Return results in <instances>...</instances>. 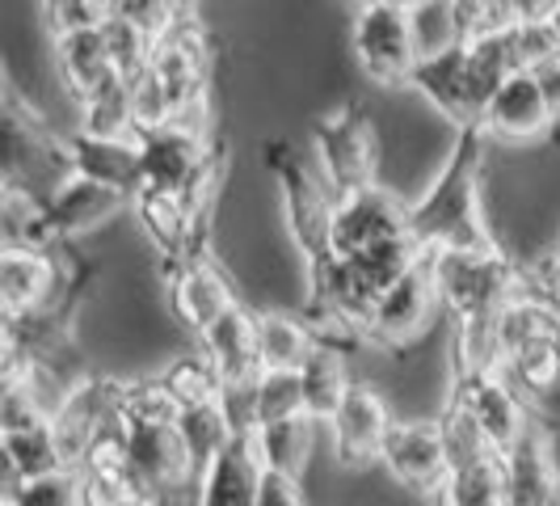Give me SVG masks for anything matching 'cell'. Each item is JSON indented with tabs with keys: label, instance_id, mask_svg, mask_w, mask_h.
<instances>
[{
	"label": "cell",
	"instance_id": "11",
	"mask_svg": "<svg viewBox=\"0 0 560 506\" xmlns=\"http://www.w3.org/2000/svg\"><path fill=\"white\" fill-rule=\"evenodd\" d=\"M118 393H122V380H110V376H84L72 384L68 401L59 405V414L51 418V430H56V444L63 464L77 473L84 464L89 448L97 444V435L114 426L118 418Z\"/></svg>",
	"mask_w": 560,
	"mask_h": 506
},
{
	"label": "cell",
	"instance_id": "42",
	"mask_svg": "<svg viewBox=\"0 0 560 506\" xmlns=\"http://www.w3.org/2000/svg\"><path fill=\"white\" fill-rule=\"evenodd\" d=\"M514 51H518V68L539 77L560 56V34L544 22V13H527L514 22Z\"/></svg>",
	"mask_w": 560,
	"mask_h": 506
},
{
	"label": "cell",
	"instance_id": "45",
	"mask_svg": "<svg viewBox=\"0 0 560 506\" xmlns=\"http://www.w3.org/2000/svg\"><path fill=\"white\" fill-rule=\"evenodd\" d=\"M257 506H304L300 481L287 478V473H270V469H266L261 490H257Z\"/></svg>",
	"mask_w": 560,
	"mask_h": 506
},
{
	"label": "cell",
	"instance_id": "26",
	"mask_svg": "<svg viewBox=\"0 0 560 506\" xmlns=\"http://www.w3.org/2000/svg\"><path fill=\"white\" fill-rule=\"evenodd\" d=\"M0 220H4V250H56V245H63L51 228L47 195L26 186V182L4 177Z\"/></svg>",
	"mask_w": 560,
	"mask_h": 506
},
{
	"label": "cell",
	"instance_id": "15",
	"mask_svg": "<svg viewBox=\"0 0 560 506\" xmlns=\"http://www.w3.org/2000/svg\"><path fill=\"white\" fill-rule=\"evenodd\" d=\"M434 309H443V304H439V291H434V283H430V271L418 266L413 275H405L396 287H388L384 300L371 309V317L363 321V342H375V346H384V350L409 346L413 337L425 334Z\"/></svg>",
	"mask_w": 560,
	"mask_h": 506
},
{
	"label": "cell",
	"instance_id": "43",
	"mask_svg": "<svg viewBox=\"0 0 560 506\" xmlns=\"http://www.w3.org/2000/svg\"><path fill=\"white\" fill-rule=\"evenodd\" d=\"M131 106H136V131H161L173 123V106H168V93L161 89V81L152 72H143L140 81H131Z\"/></svg>",
	"mask_w": 560,
	"mask_h": 506
},
{
	"label": "cell",
	"instance_id": "25",
	"mask_svg": "<svg viewBox=\"0 0 560 506\" xmlns=\"http://www.w3.org/2000/svg\"><path fill=\"white\" fill-rule=\"evenodd\" d=\"M560 337V312L548 304V296H539V291H523V296H514L502 312H498V321H493V342H498V367L505 359H514V355H523L527 346L535 342H552Z\"/></svg>",
	"mask_w": 560,
	"mask_h": 506
},
{
	"label": "cell",
	"instance_id": "29",
	"mask_svg": "<svg viewBox=\"0 0 560 506\" xmlns=\"http://www.w3.org/2000/svg\"><path fill=\"white\" fill-rule=\"evenodd\" d=\"M300 384H304V410H308L312 422H334V414L341 410V401L350 396L354 380L346 371V359L334 346H316L312 359L300 371Z\"/></svg>",
	"mask_w": 560,
	"mask_h": 506
},
{
	"label": "cell",
	"instance_id": "53",
	"mask_svg": "<svg viewBox=\"0 0 560 506\" xmlns=\"http://www.w3.org/2000/svg\"><path fill=\"white\" fill-rule=\"evenodd\" d=\"M182 4H190V0H182Z\"/></svg>",
	"mask_w": 560,
	"mask_h": 506
},
{
	"label": "cell",
	"instance_id": "4",
	"mask_svg": "<svg viewBox=\"0 0 560 506\" xmlns=\"http://www.w3.org/2000/svg\"><path fill=\"white\" fill-rule=\"evenodd\" d=\"M312 148H316V165L325 186L341 195H359L366 186H375V169H380V136L371 114L350 102L346 111L329 114L316 123L312 131Z\"/></svg>",
	"mask_w": 560,
	"mask_h": 506
},
{
	"label": "cell",
	"instance_id": "52",
	"mask_svg": "<svg viewBox=\"0 0 560 506\" xmlns=\"http://www.w3.org/2000/svg\"><path fill=\"white\" fill-rule=\"evenodd\" d=\"M136 506H152V503H136Z\"/></svg>",
	"mask_w": 560,
	"mask_h": 506
},
{
	"label": "cell",
	"instance_id": "19",
	"mask_svg": "<svg viewBox=\"0 0 560 506\" xmlns=\"http://www.w3.org/2000/svg\"><path fill=\"white\" fill-rule=\"evenodd\" d=\"M560 485L557 456H552V439L548 430H532L502 456V498L505 506H548Z\"/></svg>",
	"mask_w": 560,
	"mask_h": 506
},
{
	"label": "cell",
	"instance_id": "48",
	"mask_svg": "<svg viewBox=\"0 0 560 506\" xmlns=\"http://www.w3.org/2000/svg\"><path fill=\"white\" fill-rule=\"evenodd\" d=\"M539 13H544V22L560 34V0H539Z\"/></svg>",
	"mask_w": 560,
	"mask_h": 506
},
{
	"label": "cell",
	"instance_id": "34",
	"mask_svg": "<svg viewBox=\"0 0 560 506\" xmlns=\"http://www.w3.org/2000/svg\"><path fill=\"white\" fill-rule=\"evenodd\" d=\"M502 376L518 389V396L527 401H548L560 389V337L552 342H535L523 355L505 359Z\"/></svg>",
	"mask_w": 560,
	"mask_h": 506
},
{
	"label": "cell",
	"instance_id": "18",
	"mask_svg": "<svg viewBox=\"0 0 560 506\" xmlns=\"http://www.w3.org/2000/svg\"><path fill=\"white\" fill-rule=\"evenodd\" d=\"M140 232L156 245V253H165L168 266H182V262H195L207 257L202 253V220L195 216V207L186 203L182 191H143L131 203Z\"/></svg>",
	"mask_w": 560,
	"mask_h": 506
},
{
	"label": "cell",
	"instance_id": "8",
	"mask_svg": "<svg viewBox=\"0 0 560 506\" xmlns=\"http://www.w3.org/2000/svg\"><path fill=\"white\" fill-rule=\"evenodd\" d=\"M409 237V203L384 186H366L359 195H341L329 228V257H363Z\"/></svg>",
	"mask_w": 560,
	"mask_h": 506
},
{
	"label": "cell",
	"instance_id": "23",
	"mask_svg": "<svg viewBox=\"0 0 560 506\" xmlns=\"http://www.w3.org/2000/svg\"><path fill=\"white\" fill-rule=\"evenodd\" d=\"M131 203H136L131 195L84 182V177H63L56 191H47V211H51V228H56L59 241H72V237L102 228Z\"/></svg>",
	"mask_w": 560,
	"mask_h": 506
},
{
	"label": "cell",
	"instance_id": "16",
	"mask_svg": "<svg viewBox=\"0 0 560 506\" xmlns=\"http://www.w3.org/2000/svg\"><path fill=\"white\" fill-rule=\"evenodd\" d=\"M409 89H418L421 97L443 114L455 131L480 127L485 93H480L477 77H472V64H468V43L459 51H447V56L439 59H421Z\"/></svg>",
	"mask_w": 560,
	"mask_h": 506
},
{
	"label": "cell",
	"instance_id": "10",
	"mask_svg": "<svg viewBox=\"0 0 560 506\" xmlns=\"http://www.w3.org/2000/svg\"><path fill=\"white\" fill-rule=\"evenodd\" d=\"M380 464L405 490L443 494V485L455 473L451 469V448H447V435H443V422H393Z\"/></svg>",
	"mask_w": 560,
	"mask_h": 506
},
{
	"label": "cell",
	"instance_id": "44",
	"mask_svg": "<svg viewBox=\"0 0 560 506\" xmlns=\"http://www.w3.org/2000/svg\"><path fill=\"white\" fill-rule=\"evenodd\" d=\"M464 4V18H468V38L480 30L505 26V22H518L527 13H539V0H459Z\"/></svg>",
	"mask_w": 560,
	"mask_h": 506
},
{
	"label": "cell",
	"instance_id": "50",
	"mask_svg": "<svg viewBox=\"0 0 560 506\" xmlns=\"http://www.w3.org/2000/svg\"><path fill=\"white\" fill-rule=\"evenodd\" d=\"M346 4H350V9L359 13V9H366V4H375V0H346Z\"/></svg>",
	"mask_w": 560,
	"mask_h": 506
},
{
	"label": "cell",
	"instance_id": "2",
	"mask_svg": "<svg viewBox=\"0 0 560 506\" xmlns=\"http://www.w3.org/2000/svg\"><path fill=\"white\" fill-rule=\"evenodd\" d=\"M430 283L439 291V304L455 317V321H493L498 312L532 291L527 275L498 253H430L425 257Z\"/></svg>",
	"mask_w": 560,
	"mask_h": 506
},
{
	"label": "cell",
	"instance_id": "13",
	"mask_svg": "<svg viewBox=\"0 0 560 506\" xmlns=\"http://www.w3.org/2000/svg\"><path fill=\"white\" fill-rule=\"evenodd\" d=\"M393 410L388 401L375 393L371 384H354L350 396L341 401V410L329 422L334 435V460L341 469H366L384 456L388 430H393Z\"/></svg>",
	"mask_w": 560,
	"mask_h": 506
},
{
	"label": "cell",
	"instance_id": "5",
	"mask_svg": "<svg viewBox=\"0 0 560 506\" xmlns=\"http://www.w3.org/2000/svg\"><path fill=\"white\" fill-rule=\"evenodd\" d=\"M350 43H354V56L359 68L366 72L371 84H409L418 72V51H413V34H409V13L396 9L388 0H375L354 13V26H350Z\"/></svg>",
	"mask_w": 560,
	"mask_h": 506
},
{
	"label": "cell",
	"instance_id": "41",
	"mask_svg": "<svg viewBox=\"0 0 560 506\" xmlns=\"http://www.w3.org/2000/svg\"><path fill=\"white\" fill-rule=\"evenodd\" d=\"M43 30L51 38L81 34V30H102L110 22V0H43Z\"/></svg>",
	"mask_w": 560,
	"mask_h": 506
},
{
	"label": "cell",
	"instance_id": "33",
	"mask_svg": "<svg viewBox=\"0 0 560 506\" xmlns=\"http://www.w3.org/2000/svg\"><path fill=\"white\" fill-rule=\"evenodd\" d=\"M173 426H177V435H182V444H186V456H190L198 478H202L207 464L236 439V430H232L228 414L220 410V401H215V405H190V410H182Z\"/></svg>",
	"mask_w": 560,
	"mask_h": 506
},
{
	"label": "cell",
	"instance_id": "47",
	"mask_svg": "<svg viewBox=\"0 0 560 506\" xmlns=\"http://www.w3.org/2000/svg\"><path fill=\"white\" fill-rule=\"evenodd\" d=\"M544 296H548V304L560 312V257L552 262V271H548V279H544Z\"/></svg>",
	"mask_w": 560,
	"mask_h": 506
},
{
	"label": "cell",
	"instance_id": "46",
	"mask_svg": "<svg viewBox=\"0 0 560 506\" xmlns=\"http://www.w3.org/2000/svg\"><path fill=\"white\" fill-rule=\"evenodd\" d=\"M539 81H544V89H548V97H552V106L560 111V56L539 72Z\"/></svg>",
	"mask_w": 560,
	"mask_h": 506
},
{
	"label": "cell",
	"instance_id": "51",
	"mask_svg": "<svg viewBox=\"0 0 560 506\" xmlns=\"http://www.w3.org/2000/svg\"><path fill=\"white\" fill-rule=\"evenodd\" d=\"M548 506H560V485H557V494H552V503H548Z\"/></svg>",
	"mask_w": 560,
	"mask_h": 506
},
{
	"label": "cell",
	"instance_id": "24",
	"mask_svg": "<svg viewBox=\"0 0 560 506\" xmlns=\"http://www.w3.org/2000/svg\"><path fill=\"white\" fill-rule=\"evenodd\" d=\"M51 59H56V77L68 89V97L81 106L89 93H97L106 81H114V59L106 30H81V34H63L51 38Z\"/></svg>",
	"mask_w": 560,
	"mask_h": 506
},
{
	"label": "cell",
	"instance_id": "28",
	"mask_svg": "<svg viewBox=\"0 0 560 506\" xmlns=\"http://www.w3.org/2000/svg\"><path fill=\"white\" fill-rule=\"evenodd\" d=\"M409 34L413 51L421 59H439L447 51H459L468 43V18L459 0H421L409 9Z\"/></svg>",
	"mask_w": 560,
	"mask_h": 506
},
{
	"label": "cell",
	"instance_id": "38",
	"mask_svg": "<svg viewBox=\"0 0 560 506\" xmlns=\"http://www.w3.org/2000/svg\"><path fill=\"white\" fill-rule=\"evenodd\" d=\"M443 506H505L502 498V456L472 469H455L439 494Z\"/></svg>",
	"mask_w": 560,
	"mask_h": 506
},
{
	"label": "cell",
	"instance_id": "39",
	"mask_svg": "<svg viewBox=\"0 0 560 506\" xmlns=\"http://www.w3.org/2000/svg\"><path fill=\"white\" fill-rule=\"evenodd\" d=\"M106 43H110L114 72L122 81H140L143 72L152 68V51H156V34H148L143 26L127 22V18H110L106 22Z\"/></svg>",
	"mask_w": 560,
	"mask_h": 506
},
{
	"label": "cell",
	"instance_id": "36",
	"mask_svg": "<svg viewBox=\"0 0 560 506\" xmlns=\"http://www.w3.org/2000/svg\"><path fill=\"white\" fill-rule=\"evenodd\" d=\"M253 405H257V430L308 414V410H304L300 371H261L257 384H253Z\"/></svg>",
	"mask_w": 560,
	"mask_h": 506
},
{
	"label": "cell",
	"instance_id": "32",
	"mask_svg": "<svg viewBox=\"0 0 560 506\" xmlns=\"http://www.w3.org/2000/svg\"><path fill=\"white\" fill-rule=\"evenodd\" d=\"M0 448H4V464H9V481H34L47 473H63V456H59L56 430L51 422L30 426V430H0Z\"/></svg>",
	"mask_w": 560,
	"mask_h": 506
},
{
	"label": "cell",
	"instance_id": "7",
	"mask_svg": "<svg viewBox=\"0 0 560 506\" xmlns=\"http://www.w3.org/2000/svg\"><path fill=\"white\" fill-rule=\"evenodd\" d=\"M207 30L198 18H182L177 26H168L156 38V51H152V77L161 81V89L168 93V106L173 118H195L207 106Z\"/></svg>",
	"mask_w": 560,
	"mask_h": 506
},
{
	"label": "cell",
	"instance_id": "40",
	"mask_svg": "<svg viewBox=\"0 0 560 506\" xmlns=\"http://www.w3.org/2000/svg\"><path fill=\"white\" fill-rule=\"evenodd\" d=\"M4 506H81V485L72 469L34 481H9Z\"/></svg>",
	"mask_w": 560,
	"mask_h": 506
},
{
	"label": "cell",
	"instance_id": "27",
	"mask_svg": "<svg viewBox=\"0 0 560 506\" xmlns=\"http://www.w3.org/2000/svg\"><path fill=\"white\" fill-rule=\"evenodd\" d=\"M320 342L304 317L287 312H257V355L261 371H304Z\"/></svg>",
	"mask_w": 560,
	"mask_h": 506
},
{
	"label": "cell",
	"instance_id": "49",
	"mask_svg": "<svg viewBox=\"0 0 560 506\" xmlns=\"http://www.w3.org/2000/svg\"><path fill=\"white\" fill-rule=\"evenodd\" d=\"M388 4H396V9H405V13H409V9H413V4H421V0H388Z\"/></svg>",
	"mask_w": 560,
	"mask_h": 506
},
{
	"label": "cell",
	"instance_id": "37",
	"mask_svg": "<svg viewBox=\"0 0 560 506\" xmlns=\"http://www.w3.org/2000/svg\"><path fill=\"white\" fill-rule=\"evenodd\" d=\"M177 401L168 396L161 376H140V380H122L118 393V418L122 426H148V422H177Z\"/></svg>",
	"mask_w": 560,
	"mask_h": 506
},
{
	"label": "cell",
	"instance_id": "3",
	"mask_svg": "<svg viewBox=\"0 0 560 506\" xmlns=\"http://www.w3.org/2000/svg\"><path fill=\"white\" fill-rule=\"evenodd\" d=\"M266 165L279 182V203L291 241L304 250L308 271L329 257V228H334L337 195L325 186V177H316L287 143H266Z\"/></svg>",
	"mask_w": 560,
	"mask_h": 506
},
{
	"label": "cell",
	"instance_id": "35",
	"mask_svg": "<svg viewBox=\"0 0 560 506\" xmlns=\"http://www.w3.org/2000/svg\"><path fill=\"white\" fill-rule=\"evenodd\" d=\"M168 396L177 401V410H190V405H215L224 396V380L220 371L207 364V355H177L173 364L161 371Z\"/></svg>",
	"mask_w": 560,
	"mask_h": 506
},
{
	"label": "cell",
	"instance_id": "9",
	"mask_svg": "<svg viewBox=\"0 0 560 506\" xmlns=\"http://www.w3.org/2000/svg\"><path fill=\"white\" fill-rule=\"evenodd\" d=\"M560 111L552 106L548 89L535 72H514L498 84V93L489 97V106L480 114V131L485 140L510 143V148H527V143L548 140L557 131Z\"/></svg>",
	"mask_w": 560,
	"mask_h": 506
},
{
	"label": "cell",
	"instance_id": "1",
	"mask_svg": "<svg viewBox=\"0 0 560 506\" xmlns=\"http://www.w3.org/2000/svg\"><path fill=\"white\" fill-rule=\"evenodd\" d=\"M480 173H485V131L464 127L455 136L447 165L434 182L409 203V237L421 253H498L502 241L485 220L480 203Z\"/></svg>",
	"mask_w": 560,
	"mask_h": 506
},
{
	"label": "cell",
	"instance_id": "20",
	"mask_svg": "<svg viewBox=\"0 0 560 506\" xmlns=\"http://www.w3.org/2000/svg\"><path fill=\"white\" fill-rule=\"evenodd\" d=\"M198 350L207 364L220 371L224 384H253L261 376V355H257V312L236 304L224 312L207 334H198Z\"/></svg>",
	"mask_w": 560,
	"mask_h": 506
},
{
	"label": "cell",
	"instance_id": "14",
	"mask_svg": "<svg viewBox=\"0 0 560 506\" xmlns=\"http://www.w3.org/2000/svg\"><path fill=\"white\" fill-rule=\"evenodd\" d=\"M127 460L131 473L143 485L148 498H161L168 490L198 485V473L186 456V444L173 422H148V426H127Z\"/></svg>",
	"mask_w": 560,
	"mask_h": 506
},
{
	"label": "cell",
	"instance_id": "22",
	"mask_svg": "<svg viewBox=\"0 0 560 506\" xmlns=\"http://www.w3.org/2000/svg\"><path fill=\"white\" fill-rule=\"evenodd\" d=\"M266 464L257 456L253 435H236L198 478V506H257V490Z\"/></svg>",
	"mask_w": 560,
	"mask_h": 506
},
{
	"label": "cell",
	"instance_id": "6",
	"mask_svg": "<svg viewBox=\"0 0 560 506\" xmlns=\"http://www.w3.org/2000/svg\"><path fill=\"white\" fill-rule=\"evenodd\" d=\"M451 405H459L468 418L480 426V435L489 439V448L505 456L527 430L532 414L518 389L505 380L502 371H451Z\"/></svg>",
	"mask_w": 560,
	"mask_h": 506
},
{
	"label": "cell",
	"instance_id": "17",
	"mask_svg": "<svg viewBox=\"0 0 560 506\" xmlns=\"http://www.w3.org/2000/svg\"><path fill=\"white\" fill-rule=\"evenodd\" d=\"M236 304H241L236 287L211 257H195V262H182L168 271V309L186 330L207 334Z\"/></svg>",
	"mask_w": 560,
	"mask_h": 506
},
{
	"label": "cell",
	"instance_id": "30",
	"mask_svg": "<svg viewBox=\"0 0 560 506\" xmlns=\"http://www.w3.org/2000/svg\"><path fill=\"white\" fill-rule=\"evenodd\" d=\"M81 123L77 131L93 136V140H136V106H131V81L114 77L97 93H89L81 106Z\"/></svg>",
	"mask_w": 560,
	"mask_h": 506
},
{
	"label": "cell",
	"instance_id": "21",
	"mask_svg": "<svg viewBox=\"0 0 560 506\" xmlns=\"http://www.w3.org/2000/svg\"><path fill=\"white\" fill-rule=\"evenodd\" d=\"M68 173L136 198L143 191L140 136L136 140H93V136H81V131L68 136Z\"/></svg>",
	"mask_w": 560,
	"mask_h": 506
},
{
	"label": "cell",
	"instance_id": "12",
	"mask_svg": "<svg viewBox=\"0 0 560 506\" xmlns=\"http://www.w3.org/2000/svg\"><path fill=\"white\" fill-rule=\"evenodd\" d=\"M211 157H215V152H211V143H207L202 123H195V118H173L161 131L140 136L143 191H186Z\"/></svg>",
	"mask_w": 560,
	"mask_h": 506
},
{
	"label": "cell",
	"instance_id": "31",
	"mask_svg": "<svg viewBox=\"0 0 560 506\" xmlns=\"http://www.w3.org/2000/svg\"><path fill=\"white\" fill-rule=\"evenodd\" d=\"M316 426H320V422H312L308 414H300V418L279 422V426L253 430V444H257L261 464H266L270 473H287V478L300 481V473L308 469L312 444H316Z\"/></svg>",
	"mask_w": 560,
	"mask_h": 506
}]
</instances>
